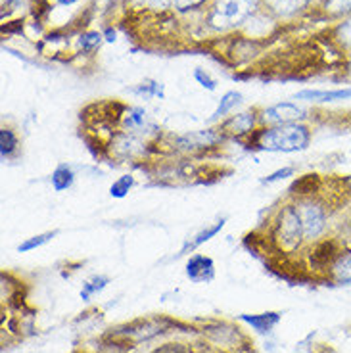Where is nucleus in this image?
<instances>
[{"mask_svg":"<svg viewBox=\"0 0 351 353\" xmlns=\"http://www.w3.org/2000/svg\"><path fill=\"white\" fill-rule=\"evenodd\" d=\"M311 142V131L303 123H282L272 125L269 129H261L250 139V146L261 152H282V154H292V152L305 150Z\"/></svg>","mask_w":351,"mask_h":353,"instance_id":"obj_1","label":"nucleus"},{"mask_svg":"<svg viewBox=\"0 0 351 353\" xmlns=\"http://www.w3.org/2000/svg\"><path fill=\"white\" fill-rule=\"evenodd\" d=\"M259 6V0H213L208 23L217 31H227L244 23Z\"/></svg>","mask_w":351,"mask_h":353,"instance_id":"obj_2","label":"nucleus"},{"mask_svg":"<svg viewBox=\"0 0 351 353\" xmlns=\"http://www.w3.org/2000/svg\"><path fill=\"white\" fill-rule=\"evenodd\" d=\"M274 239L281 244L282 250H296L299 246V242L303 239V225H301V217H299L298 205H284L281 212H279V217H277V223H274Z\"/></svg>","mask_w":351,"mask_h":353,"instance_id":"obj_3","label":"nucleus"},{"mask_svg":"<svg viewBox=\"0 0 351 353\" xmlns=\"http://www.w3.org/2000/svg\"><path fill=\"white\" fill-rule=\"evenodd\" d=\"M296 205H298L301 225H303V239H319L326 230V225H328V212H326L325 205L313 200V196L311 198H303Z\"/></svg>","mask_w":351,"mask_h":353,"instance_id":"obj_4","label":"nucleus"},{"mask_svg":"<svg viewBox=\"0 0 351 353\" xmlns=\"http://www.w3.org/2000/svg\"><path fill=\"white\" fill-rule=\"evenodd\" d=\"M308 112L301 110L292 102H281L277 106L267 108L263 112V121L271 125H282V123H296L308 117Z\"/></svg>","mask_w":351,"mask_h":353,"instance_id":"obj_5","label":"nucleus"},{"mask_svg":"<svg viewBox=\"0 0 351 353\" xmlns=\"http://www.w3.org/2000/svg\"><path fill=\"white\" fill-rule=\"evenodd\" d=\"M186 276L192 283H210L215 276V263L213 259L202 254H196L186 261Z\"/></svg>","mask_w":351,"mask_h":353,"instance_id":"obj_6","label":"nucleus"},{"mask_svg":"<svg viewBox=\"0 0 351 353\" xmlns=\"http://www.w3.org/2000/svg\"><path fill=\"white\" fill-rule=\"evenodd\" d=\"M298 100L309 102H338V100H351V88L340 90H301L296 94Z\"/></svg>","mask_w":351,"mask_h":353,"instance_id":"obj_7","label":"nucleus"},{"mask_svg":"<svg viewBox=\"0 0 351 353\" xmlns=\"http://www.w3.org/2000/svg\"><path fill=\"white\" fill-rule=\"evenodd\" d=\"M225 227V219L217 221L215 225H210V227H205V229H202L198 234H194L192 239H188L185 242V246L181 248V254L179 256H185V254H188V252H194L196 248H200L202 244H205L208 240H211L217 232H221V229Z\"/></svg>","mask_w":351,"mask_h":353,"instance_id":"obj_8","label":"nucleus"},{"mask_svg":"<svg viewBox=\"0 0 351 353\" xmlns=\"http://www.w3.org/2000/svg\"><path fill=\"white\" fill-rule=\"evenodd\" d=\"M242 321L248 323L250 327L257 330L259 334H265V332H271L272 328L279 325L281 321V313H261V315H242Z\"/></svg>","mask_w":351,"mask_h":353,"instance_id":"obj_9","label":"nucleus"},{"mask_svg":"<svg viewBox=\"0 0 351 353\" xmlns=\"http://www.w3.org/2000/svg\"><path fill=\"white\" fill-rule=\"evenodd\" d=\"M321 190V176L319 175H303L299 176L294 185L290 186V192L299 198H311Z\"/></svg>","mask_w":351,"mask_h":353,"instance_id":"obj_10","label":"nucleus"},{"mask_svg":"<svg viewBox=\"0 0 351 353\" xmlns=\"http://www.w3.org/2000/svg\"><path fill=\"white\" fill-rule=\"evenodd\" d=\"M330 274L336 283L340 284H351V252L348 254H340V257L334 261Z\"/></svg>","mask_w":351,"mask_h":353,"instance_id":"obj_11","label":"nucleus"},{"mask_svg":"<svg viewBox=\"0 0 351 353\" xmlns=\"http://www.w3.org/2000/svg\"><path fill=\"white\" fill-rule=\"evenodd\" d=\"M255 117L254 114H240L230 117L227 123L223 125L225 131H230L232 134H246V132L254 131Z\"/></svg>","mask_w":351,"mask_h":353,"instance_id":"obj_12","label":"nucleus"},{"mask_svg":"<svg viewBox=\"0 0 351 353\" xmlns=\"http://www.w3.org/2000/svg\"><path fill=\"white\" fill-rule=\"evenodd\" d=\"M50 181H52V186L56 192H63V190H68V188L73 185L75 173H73V169H71L70 165L62 163V165H58V168L54 169Z\"/></svg>","mask_w":351,"mask_h":353,"instance_id":"obj_13","label":"nucleus"},{"mask_svg":"<svg viewBox=\"0 0 351 353\" xmlns=\"http://www.w3.org/2000/svg\"><path fill=\"white\" fill-rule=\"evenodd\" d=\"M242 102V94L240 92H237V90H230V92H227L225 97L221 98L219 106H217V110L213 112V115H211V121H217V119H223V117H227L234 108L238 106Z\"/></svg>","mask_w":351,"mask_h":353,"instance_id":"obj_14","label":"nucleus"},{"mask_svg":"<svg viewBox=\"0 0 351 353\" xmlns=\"http://www.w3.org/2000/svg\"><path fill=\"white\" fill-rule=\"evenodd\" d=\"M308 0H267L269 8L279 14V16H292L294 12H298Z\"/></svg>","mask_w":351,"mask_h":353,"instance_id":"obj_15","label":"nucleus"},{"mask_svg":"<svg viewBox=\"0 0 351 353\" xmlns=\"http://www.w3.org/2000/svg\"><path fill=\"white\" fill-rule=\"evenodd\" d=\"M18 150V134L12 129H0V154L2 158H10L14 152Z\"/></svg>","mask_w":351,"mask_h":353,"instance_id":"obj_16","label":"nucleus"},{"mask_svg":"<svg viewBox=\"0 0 351 353\" xmlns=\"http://www.w3.org/2000/svg\"><path fill=\"white\" fill-rule=\"evenodd\" d=\"M323 8L330 18H345L351 16V0H325Z\"/></svg>","mask_w":351,"mask_h":353,"instance_id":"obj_17","label":"nucleus"},{"mask_svg":"<svg viewBox=\"0 0 351 353\" xmlns=\"http://www.w3.org/2000/svg\"><path fill=\"white\" fill-rule=\"evenodd\" d=\"M110 283V279L108 276H104V274H97V276H92L90 281H87V283L83 284V288H81V298L85 301H88L94 294H98V292H102L106 288V284Z\"/></svg>","mask_w":351,"mask_h":353,"instance_id":"obj_18","label":"nucleus"},{"mask_svg":"<svg viewBox=\"0 0 351 353\" xmlns=\"http://www.w3.org/2000/svg\"><path fill=\"white\" fill-rule=\"evenodd\" d=\"M58 234V230H48V232H43V234H37V236H31V239H26L18 246V252H31V250H37V248L44 246L46 242H50Z\"/></svg>","mask_w":351,"mask_h":353,"instance_id":"obj_19","label":"nucleus"},{"mask_svg":"<svg viewBox=\"0 0 351 353\" xmlns=\"http://www.w3.org/2000/svg\"><path fill=\"white\" fill-rule=\"evenodd\" d=\"M334 41L343 46V48H351V16L345 18L342 23H338L334 29Z\"/></svg>","mask_w":351,"mask_h":353,"instance_id":"obj_20","label":"nucleus"},{"mask_svg":"<svg viewBox=\"0 0 351 353\" xmlns=\"http://www.w3.org/2000/svg\"><path fill=\"white\" fill-rule=\"evenodd\" d=\"M132 185H134V176L132 175L119 176L114 185L110 186V196H112V198H125V196L129 194V190L132 188Z\"/></svg>","mask_w":351,"mask_h":353,"instance_id":"obj_21","label":"nucleus"},{"mask_svg":"<svg viewBox=\"0 0 351 353\" xmlns=\"http://www.w3.org/2000/svg\"><path fill=\"white\" fill-rule=\"evenodd\" d=\"M134 92L146 98H163V85L158 83V81H146V83H142V85H139V87L134 88Z\"/></svg>","mask_w":351,"mask_h":353,"instance_id":"obj_22","label":"nucleus"},{"mask_svg":"<svg viewBox=\"0 0 351 353\" xmlns=\"http://www.w3.org/2000/svg\"><path fill=\"white\" fill-rule=\"evenodd\" d=\"M102 39H104V37L100 35L98 31H88V33H85V35H81L79 46L83 48V50H87V52H90V50H97L98 46H100V43H102Z\"/></svg>","mask_w":351,"mask_h":353,"instance_id":"obj_23","label":"nucleus"},{"mask_svg":"<svg viewBox=\"0 0 351 353\" xmlns=\"http://www.w3.org/2000/svg\"><path fill=\"white\" fill-rule=\"evenodd\" d=\"M194 79L198 81V85H202L203 88H208V90H215L217 88V81L211 77L210 73L202 68H196L194 70Z\"/></svg>","mask_w":351,"mask_h":353,"instance_id":"obj_24","label":"nucleus"},{"mask_svg":"<svg viewBox=\"0 0 351 353\" xmlns=\"http://www.w3.org/2000/svg\"><path fill=\"white\" fill-rule=\"evenodd\" d=\"M205 0H173V6L179 12H188V10H196L202 6Z\"/></svg>","mask_w":351,"mask_h":353,"instance_id":"obj_25","label":"nucleus"},{"mask_svg":"<svg viewBox=\"0 0 351 353\" xmlns=\"http://www.w3.org/2000/svg\"><path fill=\"white\" fill-rule=\"evenodd\" d=\"M292 175H294V169L282 168V169H279V171L271 173L269 176H265L263 183L265 185H271V183H277V181H281V179H286V176H292Z\"/></svg>","mask_w":351,"mask_h":353,"instance_id":"obj_26","label":"nucleus"},{"mask_svg":"<svg viewBox=\"0 0 351 353\" xmlns=\"http://www.w3.org/2000/svg\"><path fill=\"white\" fill-rule=\"evenodd\" d=\"M154 353H194L192 350H188L183 344H166L158 347Z\"/></svg>","mask_w":351,"mask_h":353,"instance_id":"obj_27","label":"nucleus"},{"mask_svg":"<svg viewBox=\"0 0 351 353\" xmlns=\"http://www.w3.org/2000/svg\"><path fill=\"white\" fill-rule=\"evenodd\" d=\"M104 37H106V41H108V43H114V41H115V31H114V29H106Z\"/></svg>","mask_w":351,"mask_h":353,"instance_id":"obj_28","label":"nucleus"},{"mask_svg":"<svg viewBox=\"0 0 351 353\" xmlns=\"http://www.w3.org/2000/svg\"><path fill=\"white\" fill-rule=\"evenodd\" d=\"M60 4H63V6H70V4H73V2H77V0H58Z\"/></svg>","mask_w":351,"mask_h":353,"instance_id":"obj_29","label":"nucleus"}]
</instances>
